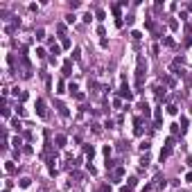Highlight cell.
I'll use <instances>...</instances> for the list:
<instances>
[{"instance_id":"obj_1","label":"cell","mask_w":192,"mask_h":192,"mask_svg":"<svg viewBox=\"0 0 192 192\" xmlns=\"http://www.w3.org/2000/svg\"><path fill=\"white\" fill-rule=\"evenodd\" d=\"M145 70H147V63H145L142 57H138V70H136V88H138V93L145 86Z\"/></svg>"},{"instance_id":"obj_2","label":"cell","mask_w":192,"mask_h":192,"mask_svg":"<svg viewBox=\"0 0 192 192\" xmlns=\"http://www.w3.org/2000/svg\"><path fill=\"white\" fill-rule=\"evenodd\" d=\"M118 97H120V100H127V102L133 100V93H131V88L127 86V81H122V86H120V90H118Z\"/></svg>"},{"instance_id":"obj_3","label":"cell","mask_w":192,"mask_h":192,"mask_svg":"<svg viewBox=\"0 0 192 192\" xmlns=\"http://www.w3.org/2000/svg\"><path fill=\"white\" fill-rule=\"evenodd\" d=\"M36 115L39 118H48V106H45V100H36Z\"/></svg>"},{"instance_id":"obj_4","label":"cell","mask_w":192,"mask_h":192,"mask_svg":"<svg viewBox=\"0 0 192 192\" xmlns=\"http://www.w3.org/2000/svg\"><path fill=\"white\" fill-rule=\"evenodd\" d=\"M54 106H57V111H59V115H61V118H68V115H70L68 106L63 104V102H54Z\"/></svg>"},{"instance_id":"obj_5","label":"cell","mask_w":192,"mask_h":192,"mask_svg":"<svg viewBox=\"0 0 192 192\" xmlns=\"http://www.w3.org/2000/svg\"><path fill=\"white\" fill-rule=\"evenodd\" d=\"M54 142H57V147H59V149H63L66 145H68V138H66L63 133H57V136H54Z\"/></svg>"},{"instance_id":"obj_6","label":"cell","mask_w":192,"mask_h":192,"mask_svg":"<svg viewBox=\"0 0 192 192\" xmlns=\"http://www.w3.org/2000/svg\"><path fill=\"white\" fill-rule=\"evenodd\" d=\"M18 25H20V20H18V18H14V20H11V23H9V25L5 27V32H7V34H14Z\"/></svg>"},{"instance_id":"obj_7","label":"cell","mask_w":192,"mask_h":192,"mask_svg":"<svg viewBox=\"0 0 192 192\" xmlns=\"http://www.w3.org/2000/svg\"><path fill=\"white\" fill-rule=\"evenodd\" d=\"M61 75H63V77H70V75H72V61H66V63H63Z\"/></svg>"},{"instance_id":"obj_8","label":"cell","mask_w":192,"mask_h":192,"mask_svg":"<svg viewBox=\"0 0 192 192\" xmlns=\"http://www.w3.org/2000/svg\"><path fill=\"white\" fill-rule=\"evenodd\" d=\"M154 181H156V188H158V190H165L167 181L163 179V174H156V179H154Z\"/></svg>"},{"instance_id":"obj_9","label":"cell","mask_w":192,"mask_h":192,"mask_svg":"<svg viewBox=\"0 0 192 192\" xmlns=\"http://www.w3.org/2000/svg\"><path fill=\"white\" fill-rule=\"evenodd\" d=\"M84 154L88 156V160H93V156H95V147H93V145H84Z\"/></svg>"},{"instance_id":"obj_10","label":"cell","mask_w":192,"mask_h":192,"mask_svg":"<svg viewBox=\"0 0 192 192\" xmlns=\"http://www.w3.org/2000/svg\"><path fill=\"white\" fill-rule=\"evenodd\" d=\"M59 52H61V45L54 43V39H52V41H50V54H54V57H57Z\"/></svg>"},{"instance_id":"obj_11","label":"cell","mask_w":192,"mask_h":192,"mask_svg":"<svg viewBox=\"0 0 192 192\" xmlns=\"http://www.w3.org/2000/svg\"><path fill=\"white\" fill-rule=\"evenodd\" d=\"M136 185H138V179H136V176H131V179H127V185H124V188H127V192H129V190H133Z\"/></svg>"},{"instance_id":"obj_12","label":"cell","mask_w":192,"mask_h":192,"mask_svg":"<svg viewBox=\"0 0 192 192\" xmlns=\"http://www.w3.org/2000/svg\"><path fill=\"white\" fill-rule=\"evenodd\" d=\"M133 133H136V136H142V120H140V118H136V127H133Z\"/></svg>"},{"instance_id":"obj_13","label":"cell","mask_w":192,"mask_h":192,"mask_svg":"<svg viewBox=\"0 0 192 192\" xmlns=\"http://www.w3.org/2000/svg\"><path fill=\"white\" fill-rule=\"evenodd\" d=\"M163 84H165V86H170V88H174V86H176V79L170 77V75H165V77H163Z\"/></svg>"},{"instance_id":"obj_14","label":"cell","mask_w":192,"mask_h":192,"mask_svg":"<svg viewBox=\"0 0 192 192\" xmlns=\"http://www.w3.org/2000/svg\"><path fill=\"white\" fill-rule=\"evenodd\" d=\"M138 109L142 111V115H145V118H149V113H151V111H149V106L145 104V102H140V104H138Z\"/></svg>"},{"instance_id":"obj_15","label":"cell","mask_w":192,"mask_h":192,"mask_svg":"<svg viewBox=\"0 0 192 192\" xmlns=\"http://www.w3.org/2000/svg\"><path fill=\"white\" fill-rule=\"evenodd\" d=\"M5 170H7V174H14V172H16V165H14V160H7Z\"/></svg>"},{"instance_id":"obj_16","label":"cell","mask_w":192,"mask_h":192,"mask_svg":"<svg viewBox=\"0 0 192 192\" xmlns=\"http://www.w3.org/2000/svg\"><path fill=\"white\" fill-rule=\"evenodd\" d=\"M170 154H172V147H163V149H160V160H165Z\"/></svg>"},{"instance_id":"obj_17","label":"cell","mask_w":192,"mask_h":192,"mask_svg":"<svg viewBox=\"0 0 192 192\" xmlns=\"http://www.w3.org/2000/svg\"><path fill=\"white\" fill-rule=\"evenodd\" d=\"M29 183H32V179H27V176H23V179L18 181V185H20V188H29Z\"/></svg>"},{"instance_id":"obj_18","label":"cell","mask_w":192,"mask_h":192,"mask_svg":"<svg viewBox=\"0 0 192 192\" xmlns=\"http://www.w3.org/2000/svg\"><path fill=\"white\" fill-rule=\"evenodd\" d=\"M16 97H18V102H25V100H27V93H25V90H18V88H16Z\"/></svg>"},{"instance_id":"obj_19","label":"cell","mask_w":192,"mask_h":192,"mask_svg":"<svg viewBox=\"0 0 192 192\" xmlns=\"http://www.w3.org/2000/svg\"><path fill=\"white\" fill-rule=\"evenodd\" d=\"M11 127H14L16 131H20V129H23V122H20L18 118H14V120H11Z\"/></svg>"},{"instance_id":"obj_20","label":"cell","mask_w":192,"mask_h":192,"mask_svg":"<svg viewBox=\"0 0 192 192\" xmlns=\"http://www.w3.org/2000/svg\"><path fill=\"white\" fill-rule=\"evenodd\" d=\"M167 113H170V115H176V113H179V106H176V104H170V106H167Z\"/></svg>"},{"instance_id":"obj_21","label":"cell","mask_w":192,"mask_h":192,"mask_svg":"<svg viewBox=\"0 0 192 192\" xmlns=\"http://www.w3.org/2000/svg\"><path fill=\"white\" fill-rule=\"evenodd\" d=\"M36 39H39V41H43V39H45V29H43V27L36 29Z\"/></svg>"},{"instance_id":"obj_22","label":"cell","mask_w":192,"mask_h":192,"mask_svg":"<svg viewBox=\"0 0 192 192\" xmlns=\"http://www.w3.org/2000/svg\"><path fill=\"white\" fill-rule=\"evenodd\" d=\"M57 93H59V95H61V93H66V84H63V79L57 84Z\"/></svg>"},{"instance_id":"obj_23","label":"cell","mask_w":192,"mask_h":192,"mask_svg":"<svg viewBox=\"0 0 192 192\" xmlns=\"http://www.w3.org/2000/svg\"><path fill=\"white\" fill-rule=\"evenodd\" d=\"M174 142H176V138H174V136H170V138L165 140V147H172V149H174Z\"/></svg>"},{"instance_id":"obj_24","label":"cell","mask_w":192,"mask_h":192,"mask_svg":"<svg viewBox=\"0 0 192 192\" xmlns=\"http://www.w3.org/2000/svg\"><path fill=\"white\" fill-rule=\"evenodd\" d=\"M11 145H14V147H16V149H20V145H23V140H20V138H18V136H16V138L11 140Z\"/></svg>"},{"instance_id":"obj_25","label":"cell","mask_w":192,"mask_h":192,"mask_svg":"<svg viewBox=\"0 0 192 192\" xmlns=\"http://www.w3.org/2000/svg\"><path fill=\"white\" fill-rule=\"evenodd\" d=\"M57 32H59L61 36H66V25H63V23H59V25H57Z\"/></svg>"},{"instance_id":"obj_26","label":"cell","mask_w":192,"mask_h":192,"mask_svg":"<svg viewBox=\"0 0 192 192\" xmlns=\"http://www.w3.org/2000/svg\"><path fill=\"white\" fill-rule=\"evenodd\" d=\"M61 48H70V39L68 36H61Z\"/></svg>"},{"instance_id":"obj_27","label":"cell","mask_w":192,"mask_h":192,"mask_svg":"<svg viewBox=\"0 0 192 192\" xmlns=\"http://www.w3.org/2000/svg\"><path fill=\"white\" fill-rule=\"evenodd\" d=\"M45 54H48V52H45V50H43V48H36V57H39V59H43V57H45Z\"/></svg>"},{"instance_id":"obj_28","label":"cell","mask_w":192,"mask_h":192,"mask_svg":"<svg viewBox=\"0 0 192 192\" xmlns=\"http://www.w3.org/2000/svg\"><path fill=\"white\" fill-rule=\"evenodd\" d=\"M167 25L172 27V29H176V27H179V20H176V18H170V23H167Z\"/></svg>"},{"instance_id":"obj_29","label":"cell","mask_w":192,"mask_h":192,"mask_svg":"<svg viewBox=\"0 0 192 192\" xmlns=\"http://www.w3.org/2000/svg\"><path fill=\"white\" fill-rule=\"evenodd\" d=\"M95 16H97V18H100V20H104V16H106V11H104V9H97V14H95Z\"/></svg>"},{"instance_id":"obj_30","label":"cell","mask_w":192,"mask_h":192,"mask_svg":"<svg viewBox=\"0 0 192 192\" xmlns=\"http://www.w3.org/2000/svg\"><path fill=\"white\" fill-rule=\"evenodd\" d=\"M115 163H120V160H106V170H113Z\"/></svg>"},{"instance_id":"obj_31","label":"cell","mask_w":192,"mask_h":192,"mask_svg":"<svg viewBox=\"0 0 192 192\" xmlns=\"http://www.w3.org/2000/svg\"><path fill=\"white\" fill-rule=\"evenodd\" d=\"M163 43H165V45H170V48H172V45H174V41H172L170 36H163Z\"/></svg>"},{"instance_id":"obj_32","label":"cell","mask_w":192,"mask_h":192,"mask_svg":"<svg viewBox=\"0 0 192 192\" xmlns=\"http://www.w3.org/2000/svg\"><path fill=\"white\" fill-rule=\"evenodd\" d=\"M75 20H77V16H75V14H68V16H66V23H75Z\"/></svg>"},{"instance_id":"obj_33","label":"cell","mask_w":192,"mask_h":192,"mask_svg":"<svg viewBox=\"0 0 192 192\" xmlns=\"http://www.w3.org/2000/svg\"><path fill=\"white\" fill-rule=\"evenodd\" d=\"M68 90H70V93H75V95L79 93V90H77V84H70V86H68Z\"/></svg>"},{"instance_id":"obj_34","label":"cell","mask_w":192,"mask_h":192,"mask_svg":"<svg viewBox=\"0 0 192 192\" xmlns=\"http://www.w3.org/2000/svg\"><path fill=\"white\" fill-rule=\"evenodd\" d=\"M113 106H115V109H120V106H122V100H120V97H115V100H113Z\"/></svg>"},{"instance_id":"obj_35","label":"cell","mask_w":192,"mask_h":192,"mask_svg":"<svg viewBox=\"0 0 192 192\" xmlns=\"http://www.w3.org/2000/svg\"><path fill=\"white\" fill-rule=\"evenodd\" d=\"M170 129H172V133H174V136H176V133H179V129H181V127H179V124H170Z\"/></svg>"},{"instance_id":"obj_36","label":"cell","mask_w":192,"mask_h":192,"mask_svg":"<svg viewBox=\"0 0 192 192\" xmlns=\"http://www.w3.org/2000/svg\"><path fill=\"white\" fill-rule=\"evenodd\" d=\"M131 36H133V41H140V39H142V34H140V32H131Z\"/></svg>"},{"instance_id":"obj_37","label":"cell","mask_w":192,"mask_h":192,"mask_svg":"<svg viewBox=\"0 0 192 192\" xmlns=\"http://www.w3.org/2000/svg\"><path fill=\"white\" fill-rule=\"evenodd\" d=\"M97 34H100V36H106V29H104L102 25H100V27H97Z\"/></svg>"},{"instance_id":"obj_38","label":"cell","mask_w":192,"mask_h":192,"mask_svg":"<svg viewBox=\"0 0 192 192\" xmlns=\"http://www.w3.org/2000/svg\"><path fill=\"white\" fill-rule=\"evenodd\" d=\"M16 111H18V115H25V109H23V104H18Z\"/></svg>"},{"instance_id":"obj_39","label":"cell","mask_w":192,"mask_h":192,"mask_svg":"<svg viewBox=\"0 0 192 192\" xmlns=\"http://www.w3.org/2000/svg\"><path fill=\"white\" fill-rule=\"evenodd\" d=\"M90 20H93V14H90V11H88L86 16H84V23H90Z\"/></svg>"},{"instance_id":"obj_40","label":"cell","mask_w":192,"mask_h":192,"mask_svg":"<svg viewBox=\"0 0 192 192\" xmlns=\"http://www.w3.org/2000/svg\"><path fill=\"white\" fill-rule=\"evenodd\" d=\"M104 156H106V160H109V156H111V147H109V145L104 147Z\"/></svg>"},{"instance_id":"obj_41","label":"cell","mask_w":192,"mask_h":192,"mask_svg":"<svg viewBox=\"0 0 192 192\" xmlns=\"http://www.w3.org/2000/svg\"><path fill=\"white\" fill-rule=\"evenodd\" d=\"M100 190H102V192H111V185H109V183H104L102 188H100Z\"/></svg>"},{"instance_id":"obj_42","label":"cell","mask_w":192,"mask_h":192,"mask_svg":"<svg viewBox=\"0 0 192 192\" xmlns=\"http://www.w3.org/2000/svg\"><path fill=\"white\" fill-rule=\"evenodd\" d=\"M2 192H9V188H5V190H2Z\"/></svg>"}]
</instances>
